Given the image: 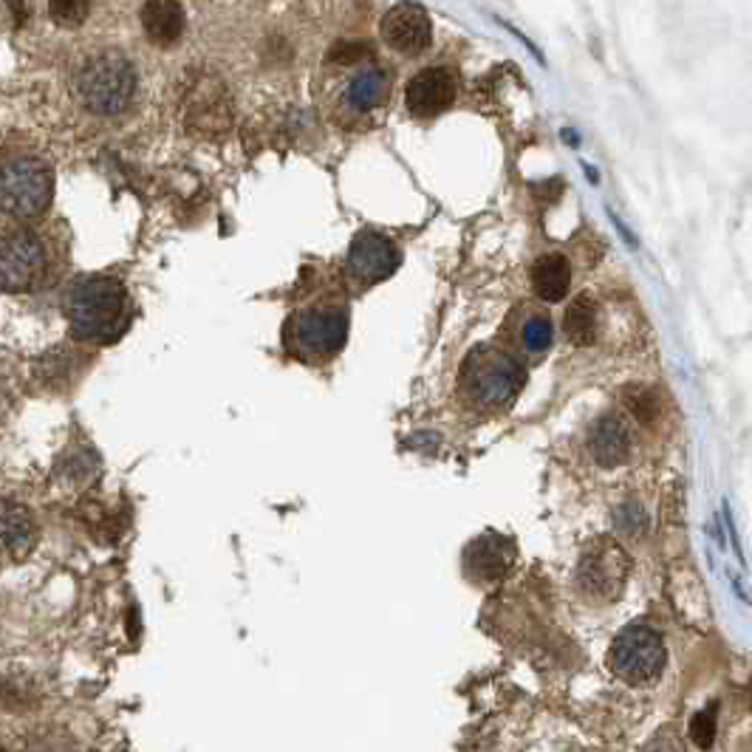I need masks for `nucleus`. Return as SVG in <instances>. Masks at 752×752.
I'll return each mask as SVG.
<instances>
[{"mask_svg": "<svg viewBox=\"0 0 752 752\" xmlns=\"http://www.w3.org/2000/svg\"><path fill=\"white\" fill-rule=\"evenodd\" d=\"M526 368L501 345H476L458 374V394L464 405L481 413L510 408L524 390Z\"/></svg>", "mask_w": 752, "mask_h": 752, "instance_id": "1", "label": "nucleus"}, {"mask_svg": "<svg viewBox=\"0 0 752 752\" xmlns=\"http://www.w3.org/2000/svg\"><path fill=\"white\" fill-rule=\"evenodd\" d=\"M68 320L80 340L111 343L128 326V295L114 277L94 275L75 283L68 295Z\"/></svg>", "mask_w": 752, "mask_h": 752, "instance_id": "2", "label": "nucleus"}, {"mask_svg": "<svg viewBox=\"0 0 752 752\" xmlns=\"http://www.w3.org/2000/svg\"><path fill=\"white\" fill-rule=\"evenodd\" d=\"M82 105L100 116H116L130 105L136 94V71L130 60L116 52L94 54L77 77Z\"/></svg>", "mask_w": 752, "mask_h": 752, "instance_id": "3", "label": "nucleus"}, {"mask_svg": "<svg viewBox=\"0 0 752 752\" xmlns=\"http://www.w3.org/2000/svg\"><path fill=\"white\" fill-rule=\"evenodd\" d=\"M349 340V306L340 300H317L292 320V345L306 360H329Z\"/></svg>", "mask_w": 752, "mask_h": 752, "instance_id": "4", "label": "nucleus"}, {"mask_svg": "<svg viewBox=\"0 0 752 752\" xmlns=\"http://www.w3.org/2000/svg\"><path fill=\"white\" fill-rule=\"evenodd\" d=\"M608 665L628 685H651L665 671L668 648L662 637L648 625H628L612 642Z\"/></svg>", "mask_w": 752, "mask_h": 752, "instance_id": "5", "label": "nucleus"}, {"mask_svg": "<svg viewBox=\"0 0 752 752\" xmlns=\"http://www.w3.org/2000/svg\"><path fill=\"white\" fill-rule=\"evenodd\" d=\"M54 193L52 168L41 159H12L0 168V209L14 218H34Z\"/></svg>", "mask_w": 752, "mask_h": 752, "instance_id": "6", "label": "nucleus"}, {"mask_svg": "<svg viewBox=\"0 0 752 752\" xmlns=\"http://www.w3.org/2000/svg\"><path fill=\"white\" fill-rule=\"evenodd\" d=\"M628 569H631V560H628L623 546L612 537H600L583 551L574 583H578L580 594H585L594 603H612L623 594Z\"/></svg>", "mask_w": 752, "mask_h": 752, "instance_id": "7", "label": "nucleus"}, {"mask_svg": "<svg viewBox=\"0 0 752 752\" xmlns=\"http://www.w3.org/2000/svg\"><path fill=\"white\" fill-rule=\"evenodd\" d=\"M501 343L515 360H540L555 343V322L540 306L521 303L501 326Z\"/></svg>", "mask_w": 752, "mask_h": 752, "instance_id": "8", "label": "nucleus"}, {"mask_svg": "<svg viewBox=\"0 0 752 752\" xmlns=\"http://www.w3.org/2000/svg\"><path fill=\"white\" fill-rule=\"evenodd\" d=\"M46 255L41 238L32 232H9L0 238V289L26 292L43 275Z\"/></svg>", "mask_w": 752, "mask_h": 752, "instance_id": "9", "label": "nucleus"}, {"mask_svg": "<svg viewBox=\"0 0 752 752\" xmlns=\"http://www.w3.org/2000/svg\"><path fill=\"white\" fill-rule=\"evenodd\" d=\"M515 558L517 549L510 537L498 535V532H483V535L472 537L467 549H464L462 569L470 583L487 585L506 578V571L512 569Z\"/></svg>", "mask_w": 752, "mask_h": 752, "instance_id": "10", "label": "nucleus"}, {"mask_svg": "<svg viewBox=\"0 0 752 752\" xmlns=\"http://www.w3.org/2000/svg\"><path fill=\"white\" fill-rule=\"evenodd\" d=\"M345 263H349L351 277H356L363 286H371V283L385 281V277H390L397 272L399 249L397 243L390 241L388 236H383V232L363 229V232L351 241L349 261Z\"/></svg>", "mask_w": 752, "mask_h": 752, "instance_id": "11", "label": "nucleus"}, {"mask_svg": "<svg viewBox=\"0 0 752 752\" xmlns=\"http://www.w3.org/2000/svg\"><path fill=\"white\" fill-rule=\"evenodd\" d=\"M458 82L447 68H422L405 88V105L417 119H436L456 102Z\"/></svg>", "mask_w": 752, "mask_h": 752, "instance_id": "12", "label": "nucleus"}, {"mask_svg": "<svg viewBox=\"0 0 752 752\" xmlns=\"http://www.w3.org/2000/svg\"><path fill=\"white\" fill-rule=\"evenodd\" d=\"M379 29H383V41L388 43V48L405 54V57L424 54L433 41L430 18L419 3H397L394 9H388Z\"/></svg>", "mask_w": 752, "mask_h": 752, "instance_id": "13", "label": "nucleus"}, {"mask_svg": "<svg viewBox=\"0 0 752 752\" xmlns=\"http://www.w3.org/2000/svg\"><path fill=\"white\" fill-rule=\"evenodd\" d=\"M34 546H37V521L32 510L12 498L0 501V558L18 563L32 555Z\"/></svg>", "mask_w": 752, "mask_h": 752, "instance_id": "14", "label": "nucleus"}, {"mask_svg": "<svg viewBox=\"0 0 752 752\" xmlns=\"http://www.w3.org/2000/svg\"><path fill=\"white\" fill-rule=\"evenodd\" d=\"M589 451L600 467H619L631 456V430L619 417L605 413L589 430Z\"/></svg>", "mask_w": 752, "mask_h": 752, "instance_id": "15", "label": "nucleus"}, {"mask_svg": "<svg viewBox=\"0 0 752 752\" xmlns=\"http://www.w3.org/2000/svg\"><path fill=\"white\" fill-rule=\"evenodd\" d=\"M141 26L156 46H170L184 34V7L175 0H150L141 7Z\"/></svg>", "mask_w": 752, "mask_h": 752, "instance_id": "16", "label": "nucleus"}, {"mask_svg": "<svg viewBox=\"0 0 752 752\" xmlns=\"http://www.w3.org/2000/svg\"><path fill=\"white\" fill-rule=\"evenodd\" d=\"M571 286V263L558 252L540 255L532 263V289L540 300L560 303Z\"/></svg>", "mask_w": 752, "mask_h": 752, "instance_id": "17", "label": "nucleus"}, {"mask_svg": "<svg viewBox=\"0 0 752 752\" xmlns=\"http://www.w3.org/2000/svg\"><path fill=\"white\" fill-rule=\"evenodd\" d=\"M388 94V75L379 66L360 68L345 88V100L356 111H374Z\"/></svg>", "mask_w": 752, "mask_h": 752, "instance_id": "18", "label": "nucleus"}, {"mask_svg": "<svg viewBox=\"0 0 752 752\" xmlns=\"http://www.w3.org/2000/svg\"><path fill=\"white\" fill-rule=\"evenodd\" d=\"M566 334L574 345H591L597 337V303L580 295L566 311Z\"/></svg>", "mask_w": 752, "mask_h": 752, "instance_id": "19", "label": "nucleus"}, {"mask_svg": "<svg viewBox=\"0 0 752 752\" xmlns=\"http://www.w3.org/2000/svg\"><path fill=\"white\" fill-rule=\"evenodd\" d=\"M48 12L60 26H82V21L91 12V3H86V0H52Z\"/></svg>", "mask_w": 752, "mask_h": 752, "instance_id": "20", "label": "nucleus"}, {"mask_svg": "<svg viewBox=\"0 0 752 752\" xmlns=\"http://www.w3.org/2000/svg\"><path fill=\"white\" fill-rule=\"evenodd\" d=\"M34 702H37V693L29 687V682H7L0 691V707H7V710H26V707H34Z\"/></svg>", "mask_w": 752, "mask_h": 752, "instance_id": "21", "label": "nucleus"}, {"mask_svg": "<svg viewBox=\"0 0 752 752\" xmlns=\"http://www.w3.org/2000/svg\"><path fill=\"white\" fill-rule=\"evenodd\" d=\"M625 402H628V408L634 410L639 417V422H653L659 413V399L653 390L648 388H634L625 394Z\"/></svg>", "mask_w": 752, "mask_h": 752, "instance_id": "22", "label": "nucleus"}, {"mask_svg": "<svg viewBox=\"0 0 752 752\" xmlns=\"http://www.w3.org/2000/svg\"><path fill=\"white\" fill-rule=\"evenodd\" d=\"M365 57H374V52H371V48L365 46L363 41H356V43H337L334 52L329 54V60L340 62V66H356V62L365 60Z\"/></svg>", "mask_w": 752, "mask_h": 752, "instance_id": "23", "label": "nucleus"}, {"mask_svg": "<svg viewBox=\"0 0 752 752\" xmlns=\"http://www.w3.org/2000/svg\"><path fill=\"white\" fill-rule=\"evenodd\" d=\"M713 725H716V710H710V707L693 716L691 736L702 750H707V747L713 744Z\"/></svg>", "mask_w": 752, "mask_h": 752, "instance_id": "24", "label": "nucleus"}, {"mask_svg": "<svg viewBox=\"0 0 752 752\" xmlns=\"http://www.w3.org/2000/svg\"><path fill=\"white\" fill-rule=\"evenodd\" d=\"M639 752H687L685 741L679 739L676 732L668 730V732H659V736H653L648 744L642 747Z\"/></svg>", "mask_w": 752, "mask_h": 752, "instance_id": "25", "label": "nucleus"}, {"mask_svg": "<svg viewBox=\"0 0 752 752\" xmlns=\"http://www.w3.org/2000/svg\"><path fill=\"white\" fill-rule=\"evenodd\" d=\"M32 752H71V747H68V741L62 739V736L48 732V736H43L41 741H34Z\"/></svg>", "mask_w": 752, "mask_h": 752, "instance_id": "26", "label": "nucleus"}, {"mask_svg": "<svg viewBox=\"0 0 752 752\" xmlns=\"http://www.w3.org/2000/svg\"><path fill=\"white\" fill-rule=\"evenodd\" d=\"M0 752H7V750H3V747H0Z\"/></svg>", "mask_w": 752, "mask_h": 752, "instance_id": "27", "label": "nucleus"}]
</instances>
